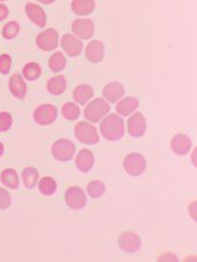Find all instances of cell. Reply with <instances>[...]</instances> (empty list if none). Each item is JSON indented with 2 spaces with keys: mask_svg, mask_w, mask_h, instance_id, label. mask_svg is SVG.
Returning <instances> with one entry per match:
<instances>
[{
  "mask_svg": "<svg viewBox=\"0 0 197 262\" xmlns=\"http://www.w3.org/2000/svg\"><path fill=\"white\" fill-rule=\"evenodd\" d=\"M125 132L124 120L117 115H108L100 124V133L103 138L110 141H117L123 137Z\"/></svg>",
  "mask_w": 197,
  "mask_h": 262,
  "instance_id": "obj_1",
  "label": "cell"
},
{
  "mask_svg": "<svg viewBox=\"0 0 197 262\" xmlns=\"http://www.w3.org/2000/svg\"><path fill=\"white\" fill-rule=\"evenodd\" d=\"M110 112V105L105 100L97 98L87 103L84 110V116L91 122H98Z\"/></svg>",
  "mask_w": 197,
  "mask_h": 262,
  "instance_id": "obj_2",
  "label": "cell"
},
{
  "mask_svg": "<svg viewBox=\"0 0 197 262\" xmlns=\"http://www.w3.org/2000/svg\"><path fill=\"white\" fill-rule=\"evenodd\" d=\"M75 134H76L77 139L86 145H95L99 141V135L97 129L94 125H91L90 122L81 121L78 122L75 127Z\"/></svg>",
  "mask_w": 197,
  "mask_h": 262,
  "instance_id": "obj_3",
  "label": "cell"
},
{
  "mask_svg": "<svg viewBox=\"0 0 197 262\" xmlns=\"http://www.w3.org/2000/svg\"><path fill=\"white\" fill-rule=\"evenodd\" d=\"M124 168L128 175L139 176L146 169V160L139 153L128 154L124 160Z\"/></svg>",
  "mask_w": 197,
  "mask_h": 262,
  "instance_id": "obj_4",
  "label": "cell"
},
{
  "mask_svg": "<svg viewBox=\"0 0 197 262\" xmlns=\"http://www.w3.org/2000/svg\"><path fill=\"white\" fill-rule=\"evenodd\" d=\"M75 149H76V147L68 139H60L53 145L52 151L58 161H69L73 159Z\"/></svg>",
  "mask_w": 197,
  "mask_h": 262,
  "instance_id": "obj_5",
  "label": "cell"
},
{
  "mask_svg": "<svg viewBox=\"0 0 197 262\" xmlns=\"http://www.w3.org/2000/svg\"><path fill=\"white\" fill-rule=\"evenodd\" d=\"M64 200L71 209L79 210L84 208L86 203V196L84 191L79 187H70L67 190Z\"/></svg>",
  "mask_w": 197,
  "mask_h": 262,
  "instance_id": "obj_6",
  "label": "cell"
},
{
  "mask_svg": "<svg viewBox=\"0 0 197 262\" xmlns=\"http://www.w3.org/2000/svg\"><path fill=\"white\" fill-rule=\"evenodd\" d=\"M36 43L45 52L54 50L57 47L58 43V34L55 29L49 28L47 31L39 34V36L36 39Z\"/></svg>",
  "mask_w": 197,
  "mask_h": 262,
  "instance_id": "obj_7",
  "label": "cell"
},
{
  "mask_svg": "<svg viewBox=\"0 0 197 262\" xmlns=\"http://www.w3.org/2000/svg\"><path fill=\"white\" fill-rule=\"evenodd\" d=\"M146 127H147L146 119L140 112H136L127 120V130L129 135H132V137H142L146 132Z\"/></svg>",
  "mask_w": 197,
  "mask_h": 262,
  "instance_id": "obj_8",
  "label": "cell"
},
{
  "mask_svg": "<svg viewBox=\"0 0 197 262\" xmlns=\"http://www.w3.org/2000/svg\"><path fill=\"white\" fill-rule=\"evenodd\" d=\"M57 110L53 105H41L34 112V119L40 125H49L56 119Z\"/></svg>",
  "mask_w": 197,
  "mask_h": 262,
  "instance_id": "obj_9",
  "label": "cell"
},
{
  "mask_svg": "<svg viewBox=\"0 0 197 262\" xmlns=\"http://www.w3.org/2000/svg\"><path fill=\"white\" fill-rule=\"evenodd\" d=\"M73 31L78 37L87 40L94 35V23L90 19H77L73 24Z\"/></svg>",
  "mask_w": 197,
  "mask_h": 262,
  "instance_id": "obj_10",
  "label": "cell"
},
{
  "mask_svg": "<svg viewBox=\"0 0 197 262\" xmlns=\"http://www.w3.org/2000/svg\"><path fill=\"white\" fill-rule=\"evenodd\" d=\"M61 45L65 54H68L69 56H78L83 50L82 42L75 36L70 35V34H67V35L62 37Z\"/></svg>",
  "mask_w": 197,
  "mask_h": 262,
  "instance_id": "obj_11",
  "label": "cell"
},
{
  "mask_svg": "<svg viewBox=\"0 0 197 262\" xmlns=\"http://www.w3.org/2000/svg\"><path fill=\"white\" fill-rule=\"evenodd\" d=\"M119 246L126 252H136L140 247V238L133 232H125L119 236Z\"/></svg>",
  "mask_w": 197,
  "mask_h": 262,
  "instance_id": "obj_12",
  "label": "cell"
},
{
  "mask_svg": "<svg viewBox=\"0 0 197 262\" xmlns=\"http://www.w3.org/2000/svg\"><path fill=\"white\" fill-rule=\"evenodd\" d=\"M170 146H171V149H173L174 153L179 154V155H184L190 150L191 141H190V139L187 137V135L178 134V135H175L173 139H171Z\"/></svg>",
  "mask_w": 197,
  "mask_h": 262,
  "instance_id": "obj_13",
  "label": "cell"
},
{
  "mask_svg": "<svg viewBox=\"0 0 197 262\" xmlns=\"http://www.w3.org/2000/svg\"><path fill=\"white\" fill-rule=\"evenodd\" d=\"M103 94L108 103H117V101L121 99V97L124 96L125 90L124 86L121 85L120 83L112 82L104 88Z\"/></svg>",
  "mask_w": 197,
  "mask_h": 262,
  "instance_id": "obj_14",
  "label": "cell"
},
{
  "mask_svg": "<svg viewBox=\"0 0 197 262\" xmlns=\"http://www.w3.org/2000/svg\"><path fill=\"white\" fill-rule=\"evenodd\" d=\"M86 58L92 63H97L104 57V46L100 41H91L85 49Z\"/></svg>",
  "mask_w": 197,
  "mask_h": 262,
  "instance_id": "obj_15",
  "label": "cell"
},
{
  "mask_svg": "<svg viewBox=\"0 0 197 262\" xmlns=\"http://www.w3.org/2000/svg\"><path fill=\"white\" fill-rule=\"evenodd\" d=\"M26 13L29 16L33 23L40 27L46 26V21H47V16H46L45 11L40 6L35 5V4H27L26 5Z\"/></svg>",
  "mask_w": 197,
  "mask_h": 262,
  "instance_id": "obj_16",
  "label": "cell"
},
{
  "mask_svg": "<svg viewBox=\"0 0 197 262\" xmlns=\"http://www.w3.org/2000/svg\"><path fill=\"white\" fill-rule=\"evenodd\" d=\"M139 106V100L134 97H126V98L121 99L118 104H117L116 110L118 115L127 117L136 111Z\"/></svg>",
  "mask_w": 197,
  "mask_h": 262,
  "instance_id": "obj_17",
  "label": "cell"
},
{
  "mask_svg": "<svg viewBox=\"0 0 197 262\" xmlns=\"http://www.w3.org/2000/svg\"><path fill=\"white\" fill-rule=\"evenodd\" d=\"M76 166L79 170L87 172L94 166V154L89 149H82L76 158Z\"/></svg>",
  "mask_w": 197,
  "mask_h": 262,
  "instance_id": "obj_18",
  "label": "cell"
},
{
  "mask_svg": "<svg viewBox=\"0 0 197 262\" xmlns=\"http://www.w3.org/2000/svg\"><path fill=\"white\" fill-rule=\"evenodd\" d=\"M10 90L12 91L13 96L19 99H23V98H25V96H26L27 85L25 84L24 79L21 78V76H20L19 74H14L11 77Z\"/></svg>",
  "mask_w": 197,
  "mask_h": 262,
  "instance_id": "obj_19",
  "label": "cell"
},
{
  "mask_svg": "<svg viewBox=\"0 0 197 262\" xmlns=\"http://www.w3.org/2000/svg\"><path fill=\"white\" fill-rule=\"evenodd\" d=\"M94 97V89L87 84H81L74 90V98L78 104L85 105Z\"/></svg>",
  "mask_w": 197,
  "mask_h": 262,
  "instance_id": "obj_20",
  "label": "cell"
},
{
  "mask_svg": "<svg viewBox=\"0 0 197 262\" xmlns=\"http://www.w3.org/2000/svg\"><path fill=\"white\" fill-rule=\"evenodd\" d=\"M47 89L52 95L58 96L63 94L64 90L67 89V81L64 76L57 75V76H54L53 78H50L47 84Z\"/></svg>",
  "mask_w": 197,
  "mask_h": 262,
  "instance_id": "obj_21",
  "label": "cell"
},
{
  "mask_svg": "<svg viewBox=\"0 0 197 262\" xmlns=\"http://www.w3.org/2000/svg\"><path fill=\"white\" fill-rule=\"evenodd\" d=\"M73 11L78 15H87L95 10V0H74Z\"/></svg>",
  "mask_w": 197,
  "mask_h": 262,
  "instance_id": "obj_22",
  "label": "cell"
},
{
  "mask_svg": "<svg viewBox=\"0 0 197 262\" xmlns=\"http://www.w3.org/2000/svg\"><path fill=\"white\" fill-rule=\"evenodd\" d=\"M56 188L57 185H56L55 180L50 176L42 177L39 182V190L46 196L53 195V193L56 191Z\"/></svg>",
  "mask_w": 197,
  "mask_h": 262,
  "instance_id": "obj_23",
  "label": "cell"
},
{
  "mask_svg": "<svg viewBox=\"0 0 197 262\" xmlns=\"http://www.w3.org/2000/svg\"><path fill=\"white\" fill-rule=\"evenodd\" d=\"M37 179H39V172H37L36 169L33 167H27L24 169L23 171V180L24 183L26 185V188L32 189L35 187L37 183Z\"/></svg>",
  "mask_w": 197,
  "mask_h": 262,
  "instance_id": "obj_24",
  "label": "cell"
},
{
  "mask_svg": "<svg viewBox=\"0 0 197 262\" xmlns=\"http://www.w3.org/2000/svg\"><path fill=\"white\" fill-rule=\"evenodd\" d=\"M2 182L7 188L16 189L19 185V179L14 169H5L2 174Z\"/></svg>",
  "mask_w": 197,
  "mask_h": 262,
  "instance_id": "obj_25",
  "label": "cell"
},
{
  "mask_svg": "<svg viewBox=\"0 0 197 262\" xmlns=\"http://www.w3.org/2000/svg\"><path fill=\"white\" fill-rule=\"evenodd\" d=\"M41 73H42V70H41V67L37 64V63H28L24 67L23 69V75L24 77L28 79V81H35L36 78H39L41 76Z\"/></svg>",
  "mask_w": 197,
  "mask_h": 262,
  "instance_id": "obj_26",
  "label": "cell"
},
{
  "mask_svg": "<svg viewBox=\"0 0 197 262\" xmlns=\"http://www.w3.org/2000/svg\"><path fill=\"white\" fill-rule=\"evenodd\" d=\"M65 64L67 61L64 55L60 52L53 54L49 60V68L52 69V71H54V73H58V71L63 70L65 68Z\"/></svg>",
  "mask_w": 197,
  "mask_h": 262,
  "instance_id": "obj_27",
  "label": "cell"
},
{
  "mask_svg": "<svg viewBox=\"0 0 197 262\" xmlns=\"http://www.w3.org/2000/svg\"><path fill=\"white\" fill-rule=\"evenodd\" d=\"M62 115L68 120H75L77 119L81 115V111H79V107L75 103H67L62 107Z\"/></svg>",
  "mask_w": 197,
  "mask_h": 262,
  "instance_id": "obj_28",
  "label": "cell"
},
{
  "mask_svg": "<svg viewBox=\"0 0 197 262\" xmlns=\"http://www.w3.org/2000/svg\"><path fill=\"white\" fill-rule=\"evenodd\" d=\"M105 192V185L100 181H92L87 184V193L92 198H99Z\"/></svg>",
  "mask_w": 197,
  "mask_h": 262,
  "instance_id": "obj_29",
  "label": "cell"
},
{
  "mask_svg": "<svg viewBox=\"0 0 197 262\" xmlns=\"http://www.w3.org/2000/svg\"><path fill=\"white\" fill-rule=\"evenodd\" d=\"M19 25L15 23V21H11L5 25V27L3 29V35L5 39H14L16 36V34L19 33Z\"/></svg>",
  "mask_w": 197,
  "mask_h": 262,
  "instance_id": "obj_30",
  "label": "cell"
},
{
  "mask_svg": "<svg viewBox=\"0 0 197 262\" xmlns=\"http://www.w3.org/2000/svg\"><path fill=\"white\" fill-rule=\"evenodd\" d=\"M12 117L8 113L4 112L0 115V132H5L6 129L11 127Z\"/></svg>",
  "mask_w": 197,
  "mask_h": 262,
  "instance_id": "obj_31",
  "label": "cell"
},
{
  "mask_svg": "<svg viewBox=\"0 0 197 262\" xmlns=\"http://www.w3.org/2000/svg\"><path fill=\"white\" fill-rule=\"evenodd\" d=\"M11 205V195L5 189L0 188V209H7Z\"/></svg>",
  "mask_w": 197,
  "mask_h": 262,
  "instance_id": "obj_32",
  "label": "cell"
},
{
  "mask_svg": "<svg viewBox=\"0 0 197 262\" xmlns=\"http://www.w3.org/2000/svg\"><path fill=\"white\" fill-rule=\"evenodd\" d=\"M11 69V57L8 55L4 54L0 57V71L3 74H7L8 70Z\"/></svg>",
  "mask_w": 197,
  "mask_h": 262,
  "instance_id": "obj_33",
  "label": "cell"
},
{
  "mask_svg": "<svg viewBox=\"0 0 197 262\" xmlns=\"http://www.w3.org/2000/svg\"><path fill=\"white\" fill-rule=\"evenodd\" d=\"M8 14V10L5 5L0 4V21L6 19V16Z\"/></svg>",
  "mask_w": 197,
  "mask_h": 262,
  "instance_id": "obj_34",
  "label": "cell"
},
{
  "mask_svg": "<svg viewBox=\"0 0 197 262\" xmlns=\"http://www.w3.org/2000/svg\"><path fill=\"white\" fill-rule=\"evenodd\" d=\"M195 204H196V203L194 202V203H191V205H190V213H191V217L194 219H196V210H192V209H194Z\"/></svg>",
  "mask_w": 197,
  "mask_h": 262,
  "instance_id": "obj_35",
  "label": "cell"
},
{
  "mask_svg": "<svg viewBox=\"0 0 197 262\" xmlns=\"http://www.w3.org/2000/svg\"><path fill=\"white\" fill-rule=\"evenodd\" d=\"M39 2L43 3V4H53L55 0H39Z\"/></svg>",
  "mask_w": 197,
  "mask_h": 262,
  "instance_id": "obj_36",
  "label": "cell"
},
{
  "mask_svg": "<svg viewBox=\"0 0 197 262\" xmlns=\"http://www.w3.org/2000/svg\"><path fill=\"white\" fill-rule=\"evenodd\" d=\"M3 151H4V146H3V143L0 142V155L3 154Z\"/></svg>",
  "mask_w": 197,
  "mask_h": 262,
  "instance_id": "obj_37",
  "label": "cell"
},
{
  "mask_svg": "<svg viewBox=\"0 0 197 262\" xmlns=\"http://www.w3.org/2000/svg\"><path fill=\"white\" fill-rule=\"evenodd\" d=\"M0 2H4V0H0Z\"/></svg>",
  "mask_w": 197,
  "mask_h": 262,
  "instance_id": "obj_38",
  "label": "cell"
}]
</instances>
